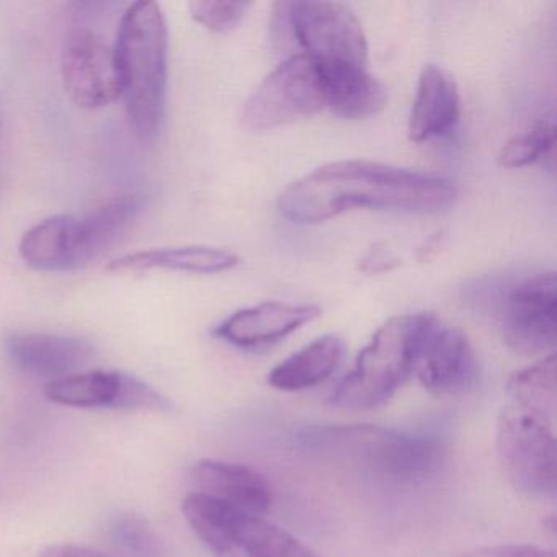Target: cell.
<instances>
[{
    "label": "cell",
    "instance_id": "1",
    "mask_svg": "<svg viewBox=\"0 0 557 557\" xmlns=\"http://www.w3.org/2000/svg\"><path fill=\"white\" fill-rule=\"evenodd\" d=\"M458 198L455 182L371 161H342L293 182L278 200L295 224H319L351 210L438 213Z\"/></svg>",
    "mask_w": 557,
    "mask_h": 557
},
{
    "label": "cell",
    "instance_id": "2",
    "mask_svg": "<svg viewBox=\"0 0 557 557\" xmlns=\"http://www.w3.org/2000/svg\"><path fill=\"white\" fill-rule=\"evenodd\" d=\"M295 440L296 448L309 459L384 484H422L445 461V445L438 436L380 425L305 426Z\"/></svg>",
    "mask_w": 557,
    "mask_h": 557
},
{
    "label": "cell",
    "instance_id": "3",
    "mask_svg": "<svg viewBox=\"0 0 557 557\" xmlns=\"http://www.w3.org/2000/svg\"><path fill=\"white\" fill-rule=\"evenodd\" d=\"M168 24L161 5L136 2L120 22L113 48L129 122L143 139L158 136L168 96Z\"/></svg>",
    "mask_w": 557,
    "mask_h": 557
},
{
    "label": "cell",
    "instance_id": "4",
    "mask_svg": "<svg viewBox=\"0 0 557 557\" xmlns=\"http://www.w3.org/2000/svg\"><path fill=\"white\" fill-rule=\"evenodd\" d=\"M433 312H417L384 322L360 351L354 368L329 396L337 409L371 410L384 406L413 374L417 348Z\"/></svg>",
    "mask_w": 557,
    "mask_h": 557
},
{
    "label": "cell",
    "instance_id": "5",
    "mask_svg": "<svg viewBox=\"0 0 557 557\" xmlns=\"http://www.w3.org/2000/svg\"><path fill=\"white\" fill-rule=\"evenodd\" d=\"M495 445L505 475L520 494L556 497L557 448L549 420L507 404L498 413Z\"/></svg>",
    "mask_w": 557,
    "mask_h": 557
},
{
    "label": "cell",
    "instance_id": "6",
    "mask_svg": "<svg viewBox=\"0 0 557 557\" xmlns=\"http://www.w3.org/2000/svg\"><path fill=\"white\" fill-rule=\"evenodd\" d=\"M306 57L321 66H368V41L350 9L325 0L275 5Z\"/></svg>",
    "mask_w": 557,
    "mask_h": 557
},
{
    "label": "cell",
    "instance_id": "7",
    "mask_svg": "<svg viewBox=\"0 0 557 557\" xmlns=\"http://www.w3.org/2000/svg\"><path fill=\"white\" fill-rule=\"evenodd\" d=\"M327 109V92L318 64L295 54L283 61L243 107V125L250 132H269L311 119Z\"/></svg>",
    "mask_w": 557,
    "mask_h": 557
},
{
    "label": "cell",
    "instance_id": "8",
    "mask_svg": "<svg viewBox=\"0 0 557 557\" xmlns=\"http://www.w3.org/2000/svg\"><path fill=\"white\" fill-rule=\"evenodd\" d=\"M61 74L67 97L81 109H106L122 97L115 51L89 28L67 35Z\"/></svg>",
    "mask_w": 557,
    "mask_h": 557
},
{
    "label": "cell",
    "instance_id": "9",
    "mask_svg": "<svg viewBox=\"0 0 557 557\" xmlns=\"http://www.w3.org/2000/svg\"><path fill=\"white\" fill-rule=\"evenodd\" d=\"M556 275L531 276L508 293L502 306L505 344L524 357L554 354L556 347Z\"/></svg>",
    "mask_w": 557,
    "mask_h": 557
},
{
    "label": "cell",
    "instance_id": "10",
    "mask_svg": "<svg viewBox=\"0 0 557 557\" xmlns=\"http://www.w3.org/2000/svg\"><path fill=\"white\" fill-rule=\"evenodd\" d=\"M413 374L435 396H462L474 389L478 361L465 332L433 314L420 337Z\"/></svg>",
    "mask_w": 557,
    "mask_h": 557
},
{
    "label": "cell",
    "instance_id": "11",
    "mask_svg": "<svg viewBox=\"0 0 557 557\" xmlns=\"http://www.w3.org/2000/svg\"><path fill=\"white\" fill-rule=\"evenodd\" d=\"M45 396L60 406L96 409L110 407L122 410L171 409L169 400L161 393L143 383L138 377L119 371L94 370L67 374L48 381Z\"/></svg>",
    "mask_w": 557,
    "mask_h": 557
},
{
    "label": "cell",
    "instance_id": "12",
    "mask_svg": "<svg viewBox=\"0 0 557 557\" xmlns=\"http://www.w3.org/2000/svg\"><path fill=\"white\" fill-rule=\"evenodd\" d=\"M319 315H321V308L314 305L262 302L253 308L234 312L214 329L213 334L214 337L234 347H263L288 337Z\"/></svg>",
    "mask_w": 557,
    "mask_h": 557
},
{
    "label": "cell",
    "instance_id": "13",
    "mask_svg": "<svg viewBox=\"0 0 557 557\" xmlns=\"http://www.w3.org/2000/svg\"><path fill=\"white\" fill-rule=\"evenodd\" d=\"M5 348L18 370L50 381L76 373L94 355L92 345L83 338L35 332L12 334Z\"/></svg>",
    "mask_w": 557,
    "mask_h": 557
},
{
    "label": "cell",
    "instance_id": "14",
    "mask_svg": "<svg viewBox=\"0 0 557 557\" xmlns=\"http://www.w3.org/2000/svg\"><path fill=\"white\" fill-rule=\"evenodd\" d=\"M197 492L243 513L262 517L272 505V491L262 475L236 462L203 459L191 471Z\"/></svg>",
    "mask_w": 557,
    "mask_h": 557
},
{
    "label": "cell",
    "instance_id": "15",
    "mask_svg": "<svg viewBox=\"0 0 557 557\" xmlns=\"http://www.w3.org/2000/svg\"><path fill=\"white\" fill-rule=\"evenodd\" d=\"M459 115L461 97L455 79L432 64L423 67L410 112V141L425 143L449 135L458 125Z\"/></svg>",
    "mask_w": 557,
    "mask_h": 557
},
{
    "label": "cell",
    "instance_id": "16",
    "mask_svg": "<svg viewBox=\"0 0 557 557\" xmlns=\"http://www.w3.org/2000/svg\"><path fill=\"white\" fill-rule=\"evenodd\" d=\"M18 252L27 265L44 272L79 269V218L61 214L41 221L22 236Z\"/></svg>",
    "mask_w": 557,
    "mask_h": 557
},
{
    "label": "cell",
    "instance_id": "17",
    "mask_svg": "<svg viewBox=\"0 0 557 557\" xmlns=\"http://www.w3.org/2000/svg\"><path fill=\"white\" fill-rule=\"evenodd\" d=\"M239 263V257L230 250L216 247L188 246L168 249L141 250L126 253L107 265L110 273H141L151 270H175V272L211 273L227 272Z\"/></svg>",
    "mask_w": 557,
    "mask_h": 557
},
{
    "label": "cell",
    "instance_id": "18",
    "mask_svg": "<svg viewBox=\"0 0 557 557\" xmlns=\"http://www.w3.org/2000/svg\"><path fill=\"white\" fill-rule=\"evenodd\" d=\"M318 66L327 92V110L335 116L344 120L370 119L386 107V87L364 67Z\"/></svg>",
    "mask_w": 557,
    "mask_h": 557
},
{
    "label": "cell",
    "instance_id": "19",
    "mask_svg": "<svg viewBox=\"0 0 557 557\" xmlns=\"http://www.w3.org/2000/svg\"><path fill=\"white\" fill-rule=\"evenodd\" d=\"M345 345L337 335H324L295 351L269 373V384L278 391H305L324 383L344 357Z\"/></svg>",
    "mask_w": 557,
    "mask_h": 557
},
{
    "label": "cell",
    "instance_id": "20",
    "mask_svg": "<svg viewBox=\"0 0 557 557\" xmlns=\"http://www.w3.org/2000/svg\"><path fill=\"white\" fill-rule=\"evenodd\" d=\"M143 200L136 195L115 198L81 221V259L83 267L99 259L112 247L141 213Z\"/></svg>",
    "mask_w": 557,
    "mask_h": 557
},
{
    "label": "cell",
    "instance_id": "21",
    "mask_svg": "<svg viewBox=\"0 0 557 557\" xmlns=\"http://www.w3.org/2000/svg\"><path fill=\"white\" fill-rule=\"evenodd\" d=\"M507 396L515 406L553 422L557 412V361L550 354L536 363L511 374Z\"/></svg>",
    "mask_w": 557,
    "mask_h": 557
},
{
    "label": "cell",
    "instance_id": "22",
    "mask_svg": "<svg viewBox=\"0 0 557 557\" xmlns=\"http://www.w3.org/2000/svg\"><path fill=\"white\" fill-rule=\"evenodd\" d=\"M234 536L244 557H319L288 531L243 511L234 520Z\"/></svg>",
    "mask_w": 557,
    "mask_h": 557
},
{
    "label": "cell",
    "instance_id": "23",
    "mask_svg": "<svg viewBox=\"0 0 557 557\" xmlns=\"http://www.w3.org/2000/svg\"><path fill=\"white\" fill-rule=\"evenodd\" d=\"M556 128L553 123L541 120L523 135L515 136L505 143L498 154V164L505 169H521L543 159H554Z\"/></svg>",
    "mask_w": 557,
    "mask_h": 557
},
{
    "label": "cell",
    "instance_id": "24",
    "mask_svg": "<svg viewBox=\"0 0 557 557\" xmlns=\"http://www.w3.org/2000/svg\"><path fill=\"white\" fill-rule=\"evenodd\" d=\"M252 2H221V0H198L191 2V17L214 34H227L239 27Z\"/></svg>",
    "mask_w": 557,
    "mask_h": 557
},
{
    "label": "cell",
    "instance_id": "25",
    "mask_svg": "<svg viewBox=\"0 0 557 557\" xmlns=\"http://www.w3.org/2000/svg\"><path fill=\"white\" fill-rule=\"evenodd\" d=\"M115 543L136 557H152L158 553V540L151 528L136 517L119 518L112 528Z\"/></svg>",
    "mask_w": 557,
    "mask_h": 557
},
{
    "label": "cell",
    "instance_id": "26",
    "mask_svg": "<svg viewBox=\"0 0 557 557\" xmlns=\"http://www.w3.org/2000/svg\"><path fill=\"white\" fill-rule=\"evenodd\" d=\"M459 557H556V554L554 550L531 544H497L468 550Z\"/></svg>",
    "mask_w": 557,
    "mask_h": 557
},
{
    "label": "cell",
    "instance_id": "27",
    "mask_svg": "<svg viewBox=\"0 0 557 557\" xmlns=\"http://www.w3.org/2000/svg\"><path fill=\"white\" fill-rule=\"evenodd\" d=\"M397 265H399V260L393 256L391 250L383 246H374L361 259L360 270L364 273H383L391 272Z\"/></svg>",
    "mask_w": 557,
    "mask_h": 557
},
{
    "label": "cell",
    "instance_id": "28",
    "mask_svg": "<svg viewBox=\"0 0 557 557\" xmlns=\"http://www.w3.org/2000/svg\"><path fill=\"white\" fill-rule=\"evenodd\" d=\"M40 557H109L92 547L79 546V544H53L47 547Z\"/></svg>",
    "mask_w": 557,
    "mask_h": 557
}]
</instances>
